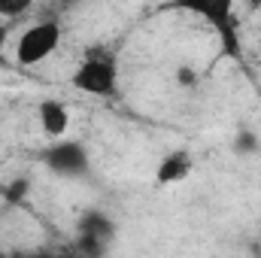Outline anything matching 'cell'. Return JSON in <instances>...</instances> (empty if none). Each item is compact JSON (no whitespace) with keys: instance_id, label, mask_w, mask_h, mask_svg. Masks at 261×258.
<instances>
[{"instance_id":"obj_1","label":"cell","mask_w":261,"mask_h":258,"mask_svg":"<svg viewBox=\"0 0 261 258\" xmlns=\"http://www.w3.org/2000/svg\"><path fill=\"white\" fill-rule=\"evenodd\" d=\"M73 88L91 97H116L119 94V55L113 46H88L73 70Z\"/></svg>"},{"instance_id":"obj_2","label":"cell","mask_w":261,"mask_h":258,"mask_svg":"<svg viewBox=\"0 0 261 258\" xmlns=\"http://www.w3.org/2000/svg\"><path fill=\"white\" fill-rule=\"evenodd\" d=\"M234 3L237 0H173L170 9H182L192 12L197 18H203L222 43V55L231 61H243V43H240V21L234 15Z\"/></svg>"},{"instance_id":"obj_3","label":"cell","mask_w":261,"mask_h":258,"mask_svg":"<svg viewBox=\"0 0 261 258\" xmlns=\"http://www.w3.org/2000/svg\"><path fill=\"white\" fill-rule=\"evenodd\" d=\"M61 21L58 18H43V21H34L28 31H21V37L15 40V58L18 64L34 67L40 61H46L58 43H61Z\"/></svg>"},{"instance_id":"obj_4","label":"cell","mask_w":261,"mask_h":258,"mask_svg":"<svg viewBox=\"0 0 261 258\" xmlns=\"http://www.w3.org/2000/svg\"><path fill=\"white\" fill-rule=\"evenodd\" d=\"M43 164L55 173V176H64V179H79L88 173L91 161H88V149L79 143V140H52V146L43 152Z\"/></svg>"},{"instance_id":"obj_5","label":"cell","mask_w":261,"mask_h":258,"mask_svg":"<svg viewBox=\"0 0 261 258\" xmlns=\"http://www.w3.org/2000/svg\"><path fill=\"white\" fill-rule=\"evenodd\" d=\"M113 234H116V222L107 213H97V210L82 213V219H79V249L82 252H91V255L103 252V246L113 240Z\"/></svg>"},{"instance_id":"obj_6","label":"cell","mask_w":261,"mask_h":258,"mask_svg":"<svg viewBox=\"0 0 261 258\" xmlns=\"http://www.w3.org/2000/svg\"><path fill=\"white\" fill-rule=\"evenodd\" d=\"M192 170H195V155L189 149H173V152H167L158 161V167H155V186H161V189L179 186V183H186L192 176Z\"/></svg>"},{"instance_id":"obj_7","label":"cell","mask_w":261,"mask_h":258,"mask_svg":"<svg viewBox=\"0 0 261 258\" xmlns=\"http://www.w3.org/2000/svg\"><path fill=\"white\" fill-rule=\"evenodd\" d=\"M37 119H40V128L49 140H58L64 137L67 128H70V113L61 100H43L37 107Z\"/></svg>"},{"instance_id":"obj_8","label":"cell","mask_w":261,"mask_h":258,"mask_svg":"<svg viewBox=\"0 0 261 258\" xmlns=\"http://www.w3.org/2000/svg\"><path fill=\"white\" fill-rule=\"evenodd\" d=\"M231 146H234V152H237V155H255V152H261L258 134H255V131H249V128L237 131V137L231 140Z\"/></svg>"},{"instance_id":"obj_9","label":"cell","mask_w":261,"mask_h":258,"mask_svg":"<svg viewBox=\"0 0 261 258\" xmlns=\"http://www.w3.org/2000/svg\"><path fill=\"white\" fill-rule=\"evenodd\" d=\"M34 6V0H0V18H18Z\"/></svg>"},{"instance_id":"obj_10","label":"cell","mask_w":261,"mask_h":258,"mask_svg":"<svg viewBox=\"0 0 261 258\" xmlns=\"http://www.w3.org/2000/svg\"><path fill=\"white\" fill-rule=\"evenodd\" d=\"M176 79H179V85H186V88H195V82H197V76H195L192 67H179V70H176Z\"/></svg>"},{"instance_id":"obj_11","label":"cell","mask_w":261,"mask_h":258,"mask_svg":"<svg viewBox=\"0 0 261 258\" xmlns=\"http://www.w3.org/2000/svg\"><path fill=\"white\" fill-rule=\"evenodd\" d=\"M9 40V24H0V55H3V46Z\"/></svg>"},{"instance_id":"obj_12","label":"cell","mask_w":261,"mask_h":258,"mask_svg":"<svg viewBox=\"0 0 261 258\" xmlns=\"http://www.w3.org/2000/svg\"><path fill=\"white\" fill-rule=\"evenodd\" d=\"M243 6H246L249 12H258V9H261V0H243Z\"/></svg>"},{"instance_id":"obj_13","label":"cell","mask_w":261,"mask_h":258,"mask_svg":"<svg viewBox=\"0 0 261 258\" xmlns=\"http://www.w3.org/2000/svg\"><path fill=\"white\" fill-rule=\"evenodd\" d=\"M0 255H3V249H0Z\"/></svg>"}]
</instances>
